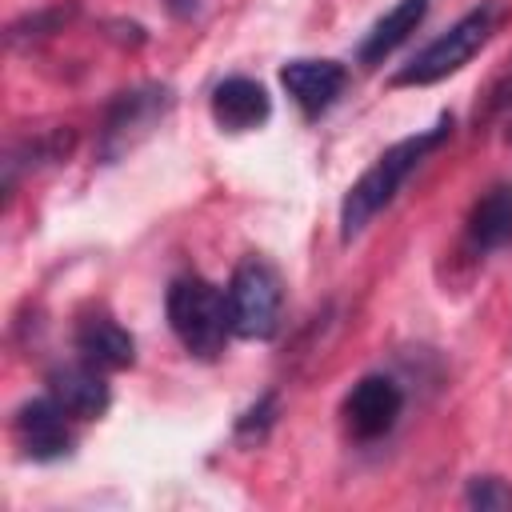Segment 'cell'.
I'll return each instance as SVG.
<instances>
[{"label": "cell", "instance_id": "obj_7", "mask_svg": "<svg viewBox=\"0 0 512 512\" xmlns=\"http://www.w3.org/2000/svg\"><path fill=\"white\" fill-rule=\"evenodd\" d=\"M164 108H168V92H164V88H136V92H124V96L108 108V116H104V132H100L104 156L112 160V156H120L124 148H132V144L164 116Z\"/></svg>", "mask_w": 512, "mask_h": 512}, {"label": "cell", "instance_id": "obj_3", "mask_svg": "<svg viewBox=\"0 0 512 512\" xmlns=\"http://www.w3.org/2000/svg\"><path fill=\"white\" fill-rule=\"evenodd\" d=\"M168 324L176 340L196 360H216L224 352V340L232 336V312L228 292L208 284L204 276H180L168 288Z\"/></svg>", "mask_w": 512, "mask_h": 512}, {"label": "cell", "instance_id": "obj_12", "mask_svg": "<svg viewBox=\"0 0 512 512\" xmlns=\"http://www.w3.org/2000/svg\"><path fill=\"white\" fill-rule=\"evenodd\" d=\"M424 12H428V0H396V4L372 24V32L364 36V44H360V64H364V68H376L380 60H388V56L420 28Z\"/></svg>", "mask_w": 512, "mask_h": 512}, {"label": "cell", "instance_id": "obj_8", "mask_svg": "<svg viewBox=\"0 0 512 512\" xmlns=\"http://www.w3.org/2000/svg\"><path fill=\"white\" fill-rule=\"evenodd\" d=\"M12 432H16V444L24 448V456H32V460H56L72 444L68 412L52 396H36V400L20 404L16 420H12Z\"/></svg>", "mask_w": 512, "mask_h": 512}, {"label": "cell", "instance_id": "obj_1", "mask_svg": "<svg viewBox=\"0 0 512 512\" xmlns=\"http://www.w3.org/2000/svg\"><path fill=\"white\" fill-rule=\"evenodd\" d=\"M452 136V116H440V124H432L428 132H416V136H404L396 140L392 148H384L372 168L348 188L344 204H340V240L352 244L392 200L396 192L404 188V180L424 164V156H432L444 140Z\"/></svg>", "mask_w": 512, "mask_h": 512}, {"label": "cell", "instance_id": "obj_15", "mask_svg": "<svg viewBox=\"0 0 512 512\" xmlns=\"http://www.w3.org/2000/svg\"><path fill=\"white\" fill-rule=\"evenodd\" d=\"M272 416H276V396H264L260 404H252V408L244 412V420L236 424V432H240V436H252V432L260 436V432L272 424Z\"/></svg>", "mask_w": 512, "mask_h": 512}, {"label": "cell", "instance_id": "obj_10", "mask_svg": "<svg viewBox=\"0 0 512 512\" xmlns=\"http://www.w3.org/2000/svg\"><path fill=\"white\" fill-rule=\"evenodd\" d=\"M212 120L228 132H248V128H260L268 116H272V100L264 92L260 80L252 76H228L212 88Z\"/></svg>", "mask_w": 512, "mask_h": 512}, {"label": "cell", "instance_id": "obj_4", "mask_svg": "<svg viewBox=\"0 0 512 512\" xmlns=\"http://www.w3.org/2000/svg\"><path fill=\"white\" fill-rule=\"evenodd\" d=\"M280 308H284V284L280 272L268 260H244L236 264L228 280V312H232V332L244 340H268L280 328Z\"/></svg>", "mask_w": 512, "mask_h": 512}, {"label": "cell", "instance_id": "obj_14", "mask_svg": "<svg viewBox=\"0 0 512 512\" xmlns=\"http://www.w3.org/2000/svg\"><path fill=\"white\" fill-rule=\"evenodd\" d=\"M464 504L480 512H500V508H512V488L500 476H476L464 488Z\"/></svg>", "mask_w": 512, "mask_h": 512}, {"label": "cell", "instance_id": "obj_5", "mask_svg": "<svg viewBox=\"0 0 512 512\" xmlns=\"http://www.w3.org/2000/svg\"><path fill=\"white\" fill-rule=\"evenodd\" d=\"M404 412V392L388 376H364L344 396V424L356 440H380L396 428Z\"/></svg>", "mask_w": 512, "mask_h": 512}, {"label": "cell", "instance_id": "obj_6", "mask_svg": "<svg viewBox=\"0 0 512 512\" xmlns=\"http://www.w3.org/2000/svg\"><path fill=\"white\" fill-rule=\"evenodd\" d=\"M280 84L292 96V104L308 120H316L340 100V92L348 84V68L336 60H288L280 68Z\"/></svg>", "mask_w": 512, "mask_h": 512}, {"label": "cell", "instance_id": "obj_13", "mask_svg": "<svg viewBox=\"0 0 512 512\" xmlns=\"http://www.w3.org/2000/svg\"><path fill=\"white\" fill-rule=\"evenodd\" d=\"M508 240H512V184H496L476 200L468 216V244L476 252H496Z\"/></svg>", "mask_w": 512, "mask_h": 512}, {"label": "cell", "instance_id": "obj_9", "mask_svg": "<svg viewBox=\"0 0 512 512\" xmlns=\"http://www.w3.org/2000/svg\"><path fill=\"white\" fill-rule=\"evenodd\" d=\"M48 396L72 416V420H96L108 408V384L104 368L88 364L84 356L76 364H60L48 372Z\"/></svg>", "mask_w": 512, "mask_h": 512}, {"label": "cell", "instance_id": "obj_2", "mask_svg": "<svg viewBox=\"0 0 512 512\" xmlns=\"http://www.w3.org/2000/svg\"><path fill=\"white\" fill-rule=\"evenodd\" d=\"M500 16H504V0H480V4H476L472 12H464L448 32H440L432 44H424V48L392 76V84H396V88H424V84H436V80L460 72V68L492 40Z\"/></svg>", "mask_w": 512, "mask_h": 512}, {"label": "cell", "instance_id": "obj_11", "mask_svg": "<svg viewBox=\"0 0 512 512\" xmlns=\"http://www.w3.org/2000/svg\"><path fill=\"white\" fill-rule=\"evenodd\" d=\"M76 352H80L88 364L104 368V372H120V368H132V360H136V340H132V332L120 328L112 316L96 312V316H84V320L76 324Z\"/></svg>", "mask_w": 512, "mask_h": 512}]
</instances>
